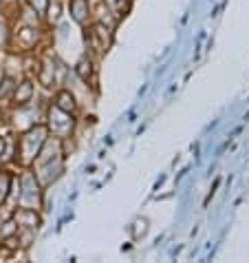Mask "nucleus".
<instances>
[{
  "mask_svg": "<svg viewBox=\"0 0 249 263\" xmlns=\"http://www.w3.org/2000/svg\"><path fill=\"white\" fill-rule=\"evenodd\" d=\"M0 2H2V0H0Z\"/></svg>",
  "mask_w": 249,
  "mask_h": 263,
  "instance_id": "10",
  "label": "nucleus"
},
{
  "mask_svg": "<svg viewBox=\"0 0 249 263\" xmlns=\"http://www.w3.org/2000/svg\"><path fill=\"white\" fill-rule=\"evenodd\" d=\"M55 106H58L60 111L71 113V111H75V97H73L68 91H62V93H58V97H55Z\"/></svg>",
  "mask_w": 249,
  "mask_h": 263,
  "instance_id": "3",
  "label": "nucleus"
},
{
  "mask_svg": "<svg viewBox=\"0 0 249 263\" xmlns=\"http://www.w3.org/2000/svg\"><path fill=\"white\" fill-rule=\"evenodd\" d=\"M71 11H73V18H75L77 22H84V18H86V14H88V2L86 0H73Z\"/></svg>",
  "mask_w": 249,
  "mask_h": 263,
  "instance_id": "5",
  "label": "nucleus"
},
{
  "mask_svg": "<svg viewBox=\"0 0 249 263\" xmlns=\"http://www.w3.org/2000/svg\"><path fill=\"white\" fill-rule=\"evenodd\" d=\"M2 150H5V139L0 137V155H2Z\"/></svg>",
  "mask_w": 249,
  "mask_h": 263,
  "instance_id": "9",
  "label": "nucleus"
},
{
  "mask_svg": "<svg viewBox=\"0 0 249 263\" xmlns=\"http://www.w3.org/2000/svg\"><path fill=\"white\" fill-rule=\"evenodd\" d=\"M11 182H14V177H11L7 170H0V206L7 201V197H9V190H11Z\"/></svg>",
  "mask_w": 249,
  "mask_h": 263,
  "instance_id": "4",
  "label": "nucleus"
},
{
  "mask_svg": "<svg viewBox=\"0 0 249 263\" xmlns=\"http://www.w3.org/2000/svg\"><path fill=\"white\" fill-rule=\"evenodd\" d=\"M16 221H18L22 228H38L40 225L38 215H35V210H31V208H22V210L16 212Z\"/></svg>",
  "mask_w": 249,
  "mask_h": 263,
  "instance_id": "1",
  "label": "nucleus"
},
{
  "mask_svg": "<svg viewBox=\"0 0 249 263\" xmlns=\"http://www.w3.org/2000/svg\"><path fill=\"white\" fill-rule=\"evenodd\" d=\"M77 73H80V77L84 82H88V77H91V62H88V60H82V62L77 64Z\"/></svg>",
  "mask_w": 249,
  "mask_h": 263,
  "instance_id": "7",
  "label": "nucleus"
},
{
  "mask_svg": "<svg viewBox=\"0 0 249 263\" xmlns=\"http://www.w3.org/2000/svg\"><path fill=\"white\" fill-rule=\"evenodd\" d=\"M29 5L33 7L38 14H44V11H47V7H49V0H29Z\"/></svg>",
  "mask_w": 249,
  "mask_h": 263,
  "instance_id": "8",
  "label": "nucleus"
},
{
  "mask_svg": "<svg viewBox=\"0 0 249 263\" xmlns=\"http://www.w3.org/2000/svg\"><path fill=\"white\" fill-rule=\"evenodd\" d=\"M14 80L11 77H5V80L0 82V100H5V97H9V93L14 91Z\"/></svg>",
  "mask_w": 249,
  "mask_h": 263,
  "instance_id": "6",
  "label": "nucleus"
},
{
  "mask_svg": "<svg viewBox=\"0 0 249 263\" xmlns=\"http://www.w3.org/2000/svg\"><path fill=\"white\" fill-rule=\"evenodd\" d=\"M31 95H33V84H31V82H22V84H18V89H16L14 100H16V104L24 106L31 100Z\"/></svg>",
  "mask_w": 249,
  "mask_h": 263,
  "instance_id": "2",
  "label": "nucleus"
}]
</instances>
